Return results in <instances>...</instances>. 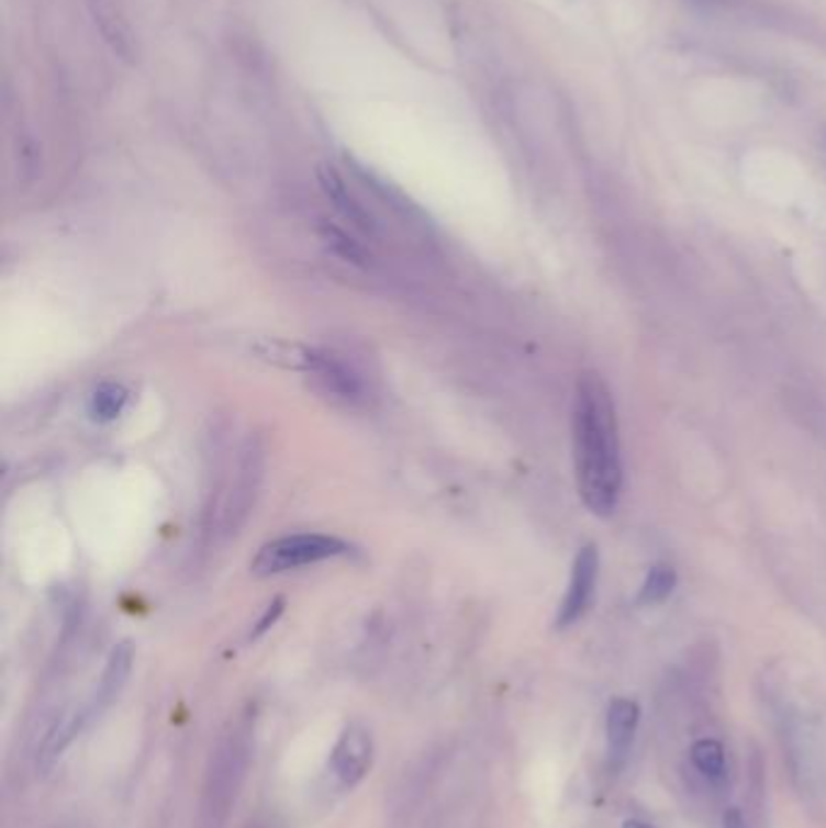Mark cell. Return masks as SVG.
<instances>
[{
	"mask_svg": "<svg viewBox=\"0 0 826 828\" xmlns=\"http://www.w3.org/2000/svg\"><path fill=\"white\" fill-rule=\"evenodd\" d=\"M572 446L577 488L589 512H616L623 488L618 419L611 390L596 371L580 376L572 402Z\"/></svg>",
	"mask_w": 826,
	"mask_h": 828,
	"instance_id": "obj_1",
	"label": "cell"
},
{
	"mask_svg": "<svg viewBox=\"0 0 826 828\" xmlns=\"http://www.w3.org/2000/svg\"><path fill=\"white\" fill-rule=\"evenodd\" d=\"M255 725L250 715L241 717L231 725L228 735L221 739L214 756H211L202 804H199L194 828H223L238 790L245 780L247 763L253 756Z\"/></svg>",
	"mask_w": 826,
	"mask_h": 828,
	"instance_id": "obj_2",
	"label": "cell"
},
{
	"mask_svg": "<svg viewBox=\"0 0 826 828\" xmlns=\"http://www.w3.org/2000/svg\"><path fill=\"white\" fill-rule=\"evenodd\" d=\"M349 552V546L345 540L335 536L323 534H297L284 536L267 542L259 548L250 570L255 577H275L301 570V567H311L325 560L342 558Z\"/></svg>",
	"mask_w": 826,
	"mask_h": 828,
	"instance_id": "obj_3",
	"label": "cell"
},
{
	"mask_svg": "<svg viewBox=\"0 0 826 828\" xmlns=\"http://www.w3.org/2000/svg\"><path fill=\"white\" fill-rule=\"evenodd\" d=\"M263 448H259L255 439H250L243 448L238 470H235V480L231 482L226 496H223L219 512V534H235V530L243 526L247 514H250L259 482H263Z\"/></svg>",
	"mask_w": 826,
	"mask_h": 828,
	"instance_id": "obj_4",
	"label": "cell"
},
{
	"mask_svg": "<svg viewBox=\"0 0 826 828\" xmlns=\"http://www.w3.org/2000/svg\"><path fill=\"white\" fill-rule=\"evenodd\" d=\"M293 363L309 373L325 395L347 402V405H361V402H366V388L361 378L345 361L333 357V354L301 349V357L293 359Z\"/></svg>",
	"mask_w": 826,
	"mask_h": 828,
	"instance_id": "obj_5",
	"label": "cell"
},
{
	"mask_svg": "<svg viewBox=\"0 0 826 828\" xmlns=\"http://www.w3.org/2000/svg\"><path fill=\"white\" fill-rule=\"evenodd\" d=\"M596 579H599V550L594 542H589V546H584L580 552H577L574 564H572L570 586L568 591H565V598L560 603V611L556 618V625L560 630L574 625L589 611V606H592Z\"/></svg>",
	"mask_w": 826,
	"mask_h": 828,
	"instance_id": "obj_6",
	"label": "cell"
},
{
	"mask_svg": "<svg viewBox=\"0 0 826 828\" xmlns=\"http://www.w3.org/2000/svg\"><path fill=\"white\" fill-rule=\"evenodd\" d=\"M132 661H134V654H132V647H129V645H120L110 654V661H108V667H104V673H102V679L98 683L96 695H92V701L88 703L86 709H80V713L70 715L76 721L78 731L90 727L92 721H96L104 713V709H108L116 701V697H120V693L124 691V685H126L129 673H132Z\"/></svg>",
	"mask_w": 826,
	"mask_h": 828,
	"instance_id": "obj_7",
	"label": "cell"
},
{
	"mask_svg": "<svg viewBox=\"0 0 826 828\" xmlns=\"http://www.w3.org/2000/svg\"><path fill=\"white\" fill-rule=\"evenodd\" d=\"M373 761V741L369 729L361 725H349L337 741L333 751V773L345 787H354L361 783L364 775L369 773Z\"/></svg>",
	"mask_w": 826,
	"mask_h": 828,
	"instance_id": "obj_8",
	"label": "cell"
},
{
	"mask_svg": "<svg viewBox=\"0 0 826 828\" xmlns=\"http://www.w3.org/2000/svg\"><path fill=\"white\" fill-rule=\"evenodd\" d=\"M317 180H321L325 197L333 201V206L351 223L354 228L366 235L376 233V219L369 214V209H366L361 201L349 192L345 180H342L333 168H327V165L317 168Z\"/></svg>",
	"mask_w": 826,
	"mask_h": 828,
	"instance_id": "obj_9",
	"label": "cell"
},
{
	"mask_svg": "<svg viewBox=\"0 0 826 828\" xmlns=\"http://www.w3.org/2000/svg\"><path fill=\"white\" fill-rule=\"evenodd\" d=\"M637 719H640V709H637V705L628 701V697H616V701L609 705V715H606L609 751L618 763L625 759V756H628L633 747Z\"/></svg>",
	"mask_w": 826,
	"mask_h": 828,
	"instance_id": "obj_10",
	"label": "cell"
},
{
	"mask_svg": "<svg viewBox=\"0 0 826 828\" xmlns=\"http://www.w3.org/2000/svg\"><path fill=\"white\" fill-rule=\"evenodd\" d=\"M674 589H677L674 567L667 562H659L650 572H647L640 594H637V603H640V606H657V603L667 601Z\"/></svg>",
	"mask_w": 826,
	"mask_h": 828,
	"instance_id": "obj_11",
	"label": "cell"
},
{
	"mask_svg": "<svg viewBox=\"0 0 826 828\" xmlns=\"http://www.w3.org/2000/svg\"><path fill=\"white\" fill-rule=\"evenodd\" d=\"M126 390L120 383H102L90 395V417L96 422H112L126 405Z\"/></svg>",
	"mask_w": 826,
	"mask_h": 828,
	"instance_id": "obj_12",
	"label": "cell"
},
{
	"mask_svg": "<svg viewBox=\"0 0 826 828\" xmlns=\"http://www.w3.org/2000/svg\"><path fill=\"white\" fill-rule=\"evenodd\" d=\"M691 761L707 780L725 777V749L715 739H701L691 747Z\"/></svg>",
	"mask_w": 826,
	"mask_h": 828,
	"instance_id": "obj_13",
	"label": "cell"
},
{
	"mask_svg": "<svg viewBox=\"0 0 826 828\" xmlns=\"http://www.w3.org/2000/svg\"><path fill=\"white\" fill-rule=\"evenodd\" d=\"M321 238L325 240V245L330 247V253H335L337 257L345 259V262H351V265H366V250L361 247L359 240L349 238V235L333 226V223H321Z\"/></svg>",
	"mask_w": 826,
	"mask_h": 828,
	"instance_id": "obj_14",
	"label": "cell"
},
{
	"mask_svg": "<svg viewBox=\"0 0 826 828\" xmlns=\"http://www.w3.org/2000/svg\"><path fill=\"white\" fill-rule=\"evenodd\" d=\"M281 611H284V601H275V603H271V606L267 608V613L263 615V620H259V623L255 625L253 640H255V637L263 635V633H267V630L271 628V625H275V623H277V618H279V615H281Z\"/></svg>",
	"mask_w": 826,
	"mask_h": 828,
	"instance_id": "obj_15",
	"label": "cell"
},
{
	"mask_svg": "<svg viewBox=\"0 0 826 828\" xmlns=\"http://www.w3.org/2000/svg\"><path fill=\"white\" fill-rule=\"evenodd\" d=\"M92 3H96V18L98 20H110L112 40H120L122 34H120V30H116V20H120V18L114 15V3H112V0H92Z\"/></svg>",
	"mask_w": 826,
	"mask_h": 828,
	"instance_id": "obj_16",
	"label": "cell"
},
{
	"mask_svg": "<svg viewBox=\"0 0 826 828\" xmlns=\"http://www.w3.org/2000/svg\"><path fill=\"white\" fill-rule=\"evenodd\" d=\"M725 828H745V819H741L739 809H727L725 812Z\"/></svg>",
	"mask_w": 826,
	"mask_h": 828,
	"instance_id": "obj_17",
	"label": "cell"
},
{
	"mask_svg": "<svg viewBox=\"0 0 826 828\" xmlns=\"http://www.w3.org/2000/svg\"><path fill=\"white\" fill-rule=\"evenodd\" d=\"M623 828H652V826H647V824L637 821V819H630V821H625V824H623Z\"/></svg>",
	"mask_w": 826,
	"mask_h": 828,
	"instance_id": "obj_18",
	"label": "cell"
}]
</instances>
